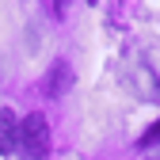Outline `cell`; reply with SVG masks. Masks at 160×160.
Masks as SVG:
<instances>
[{"mask_svg":"<svg viewBox=\"0 0 160 160\" xmlns=\"http://www.w3.org/2000/svg\"><path fill=\"white\" fill-rule=\"evenodd\" d=\"M19 137V118L12 107H0V152H12Z\"/></svg>","mask_w":160,"mask_h":160,"instance_id":"cell-3","label":"cell"},{"mask_svg":"<svg viewBox=\"0 0 160 160\" xmlns=\"http://www.w3.org/2000/svg\"><path fill=\"white\" fill-rule=\"evenodd\" d=\"M15 149H19L23 160H46V152H50V126H46L42 114H27L19 122Z\"/></svg>","mask_w":160,"mask_h":160,"instance_id":"cell-1","label":"cell"},{"mask_svg":"<svg viewBox=\"0 0 160 160\" xmlns=\"http://www.w3.org/2000/svg\"><path fill=\"white\" fill-rule=\"evenodd\" d=\"M156 141H160V122H152V126L141 133V149H145V145H156Z\"/></svg>","mask_w":160,"mask_h":160,"instance_id":"cell-5","label":"cell"},{"mask_svg":"<svg viewBox=\"0 0 160 160\" xmlns=\"http://www.w3.org/2000/svg\"><path fill=\"white\" fill-rule=\"evenodd\" d=\"M69 84H72V69H69V61H53L50 72H46V95H61Z\"/></svg>","mask_w":160,"mask_h":160,"instance_id":"cell-4","label":"cell"},{"mask_svg":"<svg viewBox=\"0 0 160 160\" xmlns=\"http://www.w3.org/2000/svg\"><path fill=\"white\" fill-rule=\"evenodd\" d=\"M152 160H156V156H152Z\"/></svg>","mask_w":160,"mask_h":160,"instance_id":"cell-6","label":"cell"},{"mask_svg":"<svg viewBox=\"0 0 160 160\" xmlns=\"http://www.w3.org/2000/svg\"><path fill=\"white\" fill-rule=\"evenodd\" d=\"M126 84L133 88V95H149V99L160 95V88H156V80H152V69H149V65H130Z\"/></svg>","mask_w":160,"mask_h":160,"instance_id":"cell-2","label":"cell"}]
</instances>
